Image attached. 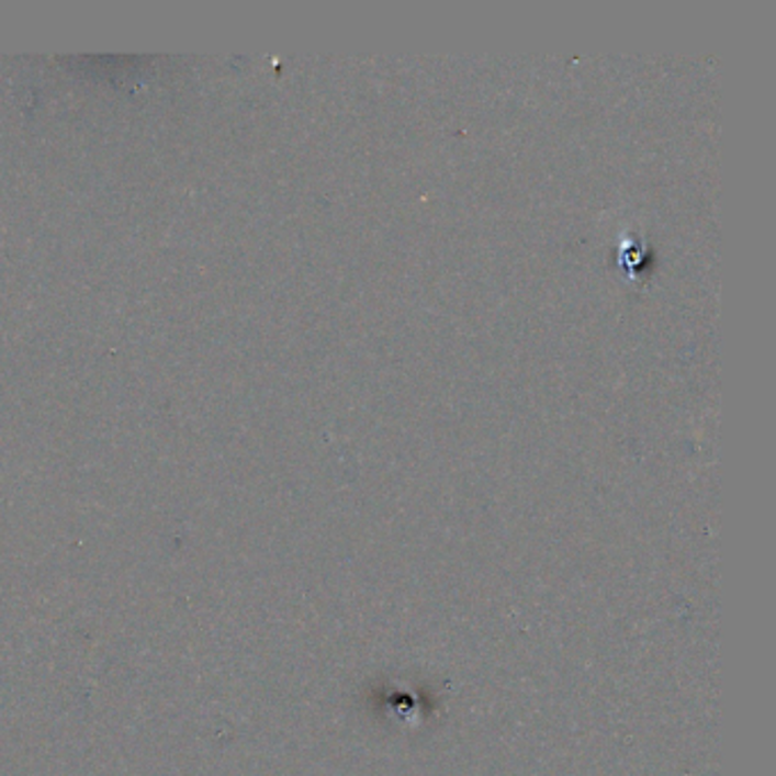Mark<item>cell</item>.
Segmentation results:
<instances>
[]
</instances>
